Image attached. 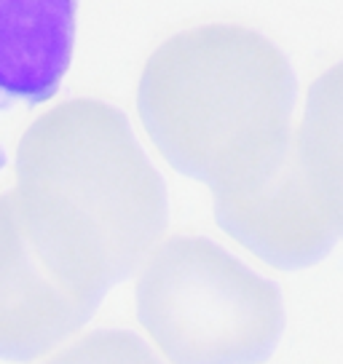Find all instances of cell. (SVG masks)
I'll use <instances>...</instances> for the list:
<instances>
[{
    "mask_svg": "<svg viewBox=\"0 0 343 364\" xmlns=\"http://www.w3.org/2000/svg\"><path fill=\"white\" fill-rule=\"evenodd\" d=\"M9 198L38 262L97 306L169 225L159 169L126 115L100 100H68L24 132Z\"/></svg>",
    "mask_w": 343,
    "mask_h": 364,
    "instance_id": "1",
    "label": "cell"
},
{
    "mask_svg": "<svg viewBox=\"0 0 343 364\" xmlns=\"http://www.w3.org/2000/svg\"><path fill=\"white\" fill-rule=\"evenodd\" d=\"M137 113L159 153L212 191L260 174L295 139V75L252 27L174 33L139 73Z\"/></svg>",
    "mask_w": 343,
    "mask_h": 364,
    "instance_id": "2",
    "label": "cell"
},
{
    "mask_svg": "<svg viewBox=\"0 0 343 364\" xmlns=\"http://www.w3.org/2000/svg\"><path fill=\"white\" fill-rule=\"evenodd\" d=\"M134 300L169 364H260L285 332L279 287L206 236L161 241L137 268Z\"/></svg>",
    "mask_w": 343,
    "mask_h": 364,
    "instance_id": "3",
    "label": "cell"
},
{
    "mask_svg": "<svg viewBox=\"0 0 343 364\" xmlns=\"http://www.w3.org/2000/svg\"><path fill=\"white\" fill-rule=\"evenodd\" d=\"M212 196L218 225L274 268H309L338 239L311 191L297 150V134L292 145L260 174L218 188Z\"/></svg>",
    "mask_w": 343,
    "mask_h": 364,
    "instance_id": "4",
    "label": "cell"
},
{
    "mask_svg": "<svg viewBox=\"0 0 343 364\" xmlns=\"http://www.w3.org/2000/svg\"><path fill=\"white\" fill-rule=\"evenodd\" d=\"M97 303L68 292L38 262L9 193L0 196V359H38L75 335Z\"/></svg>",
    "mask_w": 343,
    "mask_h": 364,
    "instance_id": "5",
    "label": "cell"
},
{
    "mask_svg": "<svg viewBox=\"0 0 343 364\" xmlns=\"http://www.w3.org/2000/svg\"><path fill=\"white\" fill-rule=\"evenodd\" d=\"M75 38L73 0H0V107L48 100Z\"/></svg>",
    "mask_w": 343,
    "mask_h": 364,
    "instance_id": "6",
    "label": "cell"
},
{
    "mask_svg": "<svg viewBox=\"0 0 343 364\" xmlns=\"http://www.w3.org/2000/svg\"><path fill=\"white\" fill-rule=\"evenodd\" d=\"M297 150L311 191L343 236V62L332 65L311 83L303 118L295 126Z\"/></svg>",
    "mask_w": 343,
    "mask_h": 364,
    "instance_id": "7",
    "label": "cell"
},
{
    "mask_svg": "<svg viewBox=\"0 0 343 364\" xmlns=\"http://www.w3.org/2000/svg\"><path fill=\"white\" fill-rule=\"evenodd\" d=\"M41 364H167L139 335L129 330H94L59 346Z\"/></svg>",
    "mask_w": 343,
    "mask_h": 364,
    "instance_id": "8",
    "label": "cell"
}]
</instances>
